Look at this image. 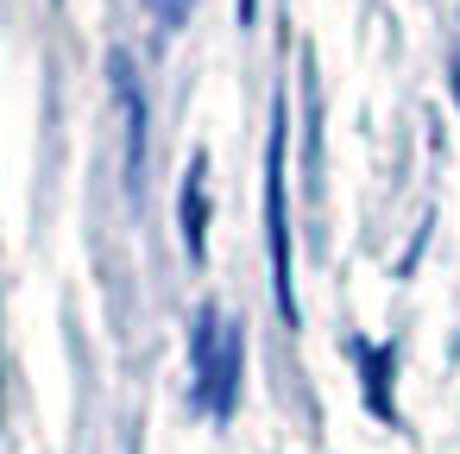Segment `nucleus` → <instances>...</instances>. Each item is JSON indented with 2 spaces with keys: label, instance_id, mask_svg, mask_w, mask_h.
<instances>
[{
  "label": "nucleus",
  "instance_id": "nucleus-1",
  "mask_svg": "<svg viewBox=\"0 0 460 454\" xmlns=\"http://www.w3.org/2000/svg\"><path fill=\"white\" fill-rule=\"evenodd\" d=\"M240 328L215 309V303H202V316H196V328H190V397H196V410H208L215 423H227L234 416V397H240Z\"/></svg>",
  "mask_w": 460,
  "mask_h": 454
},
{
  "label": "nucleus",
  "instance_id": "nucleus-4",
  "mask_svg": "<svg viewBox=\"0 0 460 454\" xmlns=\"http://www.w3.org/2000/svg\"><path fill=\"white\" fill-rule=\"evenodd\" d=\"M177 221H183V253L202 265V259H208V158H202V152H196V158H190V171H183Z\"/></svg>",
  "mask_w": 460,
  "mask_h": 454
},
{
  "label": "nucleus",
  "instance_id": "nucleus-3",
  "mask_svg": "<svg viewBox=\"0 0 460 454\" xmlns=\"http://www.w3.org/2000/svg\"><path fill=\"white\" fill-rule=\"evenodd\" d=\"M108 83H114V108H120V133H127V190H139L146 177V89L127 51H108Z\"/></svg>",
  "mask_w": 460,
  "mask_h": 454
},
{
  "label": "nucleus",
  "instance_id": "nucleus-6",
  "mask_svg": "<svg viewBox=\"0 0 460 454\" xmlns=\"http://www.w3.org/2000/svg\"><path fill=\"white\" fill-rule=\"evenodd\" d=\"M152 7V20H158V32H177L190 13H196V0H146Z\"/></svg>",
  "mask_w": 460,
  "mask_h": 454
},
{
  "label": "nucleus",
  "instance_id": "nucleus-8",
  "mask_svg": "<svg viewBox=\"0 0 460 454\" xmlns=\"http://www.w3.org/2000/svg\"><path fill=\"white\" fill-rule=\"evenodd\" d=\"M447 83H454V102H460V64H454V70H447Z\"/></svg>",
  "mask_w": 460,
  "mask_h": 454
},
{
  "label": "nucleus",
  "instance_id": "nucleus-2",
  "mask_svg": "<svg viewBox=\"0 0 460 454\" xmlns=\"http://www.w3.org/2000/svg\"><path fill=\"white\" fill-rule=\"evenodd\" d=\"M265 246H271V297H278V316L296 328V290H290V196H284V102L271 108V139H265Z\"/></svg>",
  "mask_w": 460,
  "mask_h": 454
},
{
  "label": "nucleus",
  "instance_id": "nucleus-5",
  "mask_svg": "<svg viewBox=\"0 0 460 454\" xmlns=\"http://www.w3.org/2000/svg\"><path fill=\"white\" fill-rule=\"evenodd\" d=\"M347 353H353V366L366 372V404H372V416H378V423H391V416H397V410H391V347L347 341Z\"/></svg>",
  "mask_w": 460,
  "mask_h": 454
},
{
  "label": "nucleus",
  "instance_id": "nucleus-7",
  "mask_svg": "<svg viewBox=\"0 0 460 454\" xmlns=\"http://www.w3.org/2000/svg\"><path fill=\"white\" fill-rule=\"evenodd\" d=\"M234 13H240V26H252V13H259V0H234Z\"/></svg>",
  "mask_w": 460,
  "mask_h": 454
}]
</instances>
